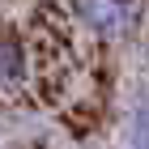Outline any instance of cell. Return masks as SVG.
Returning <instances> with one entry per match:
<instances>
[{
  "instance_id": "obj_1",
  "label": "cell",
  "mask_w": 149,
  "mask_h": 149,
  "mask_svg": "<svg viewBox=\"0 0 149 149\" xmlns=\"http://www.w3.org/2000/svg\"><path fill=\"white\" fill-rule=\"evenodd\" d=\"M72 9H77V22L102 43H119V38L136 34L141 17H145L141 0H77Z\"/></svg>"
},
{
  "instance_id": "obj_2",
  "label": "cell",
  "mask_w": 149,
  "mask_h": 149,
  "mask_svg": "<svg viewBox=\"0 0 149 149\" xmlns=\"http://www.w3.org/2000/svg\"><path fill=\"white\" fill-rule=\"evenodd\" d=\"M26 77H30V56H26V47L13 34H0V94L26 85Z\"/></svg>"
},
{
  "instance_id": "obj_3",
  "label": "cell",
  "mask_w": 149,
  "mask_h": 149,
  "mask_svg": "<svg viewBox=\"0 0 149 149\" xmlns=\"http://www.w3.org/2000/svg\"><path fill=\"white\" fill-rule=\"evenodd\" d=\"M124 149H149V81H141L136 94H132V102H128Z\"/></svg>"
}]
</instances>
